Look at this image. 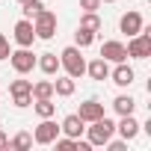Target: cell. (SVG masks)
<instances>
[{"mask_svg":"<svg viewBox=\"0 0 151 151\" xmlns=\"http://www.w3.org/2000/svg\"><path fill=\"white\" fill-rule=\"evenodd\" d=\"M104 145H107L110 151H124V148H127V142H124V139H113V136H110Z\"/></svg>","mask_w":151,"mask_h":151,"instance_id":"26","label":"cell"},{"mask_svg":"<svg viewBox=\"0 0 151 151\" xmlns=\"http://www.w3.org/2000/svg\"><path fill=\"white\" fill-rule=\"evenodd\" d=\"M80 9L83 12H98L101 9V0H80Z\"/></svg>","mask_w":151,"mask_h":151,"instance_id":"27","label":"cell"},{"mask_svg":"<svg viewBox=\"0 0 151 151\" xmlns=\"http://www.w3.org/2000/svg\"><path fill=\"white\" fill-rule=\"evenodd\" d=\"M59 65L65 68V74L74 77V80L86 74V59L80 56V47H77V45H68V47L59 53Z\"/></svg>","mask_w":151,"mask_h":151,"instance_id":"1","label":"cell"},{"mask_svg":"<svg viewBox=\"0 0 151 151\" xmlns=\"http://www.w3.org/2000/svg\"><path fill=\"white\" fill-rule=\"evenodd\" d=\"M0 95H3V89H0Z\"/></svg>","mask_w":151,"mask_h":151,"instance_id":"32","label":"cell"},{"mask_svg":"<svg viewBox=\"0 0 151 151\" xmlns=\"http://www.w3.org/2000/svg\"><path fill=\"white\" fill-rule=\"evenodd\" d=\"M30 89H33V80H24V74H21L18 80L9 83V95H24V92H30Z\"/></svg>","mask_w":151,"mask_h":151,"instance_id":"22","label":"cell"},{"mask_svg":"<svg viewBox=\"0 0 151 151\" xmlns=\"http://www.w3.org/2000/svg\"><path fill=\"white\" fill-rule=\"evenodd\" d=\"M113 110H116L119 116H133V110H136V101H133L130 95H119V98L113 101Z\"/></svg>","mask_w":151,"mask_h":151,"instance_id":"17","label":"cell"},{"mask_svg":"<svg viewBox=\"0 0 151 151\" xmlns=\"http://www.w3.org/2000/svg\"><path fill=\"white\" fill-rule=\"evenodd\" d=\"M142 24H145V21H142V15H139L136 9H130V12H124V15L119 18V30H122L127 39H130V36H136V33L142 30Z\"/></svg>","mask_w":151,"mask_h":151,"instance_id":"8","label":"cell"},{"mask_svg":"<svg viewBox=\"0 0 151 151\" xmlns=\"http://www.w3.org/2000/svg\"><path fill=\"white\" fill-rule=\"evenodd\" d=\"M86 130V122L77 116V113H71V116H65L62 119V124H59V133H65V136H71V139H80V133Z\"/></svg>","mask_w":151,"mask_h":151,"instance_id":"9","label":"cell"},{"mask_svg":"<svg viewBox=\"0 0 151 151\" xmlns=\"http://www.w3.org/2000/svg\"><path fill=\"white\" fill-rule=\"evenodd\" d=\"M77 116L89 124V122H95V119H101V116H104V104H101V101H95V98H89V101H83V104H80Z\"/></svg>","mask_w":151,"mask_h":151,"instance_id":"11","label":"cell"},{"mask_svg":"<svg viewBox=\"0 0 151 151\" xmlns=\"http://www.w3.org/2000/svg\"><path fill=\"white\" fill-rule=\"evenodd\" d=\"M80 27H86V30L98 33V30H101V18H98V12H83V18H80Z\"/></svg>","mask_w":151,"mask_h":151,"instance_id":"23","label":"cell"},{"mask_svg":"<svg viewBox=\"0 0 151 151\" xmlns=\"http://www.w3.org/2000/svg\"><path fill=\"white\" fill-rule=\"evenodd\" d=\"M12 39L18 42V47H33V42H36V33H33V21L21 18V21L15 24V30H12Z\"/></svg>","mask_w":151,"mask_h":151,"instance_id":"6","label":"cell"},{"mask_svg":"<svg viewBox=\"0 0 151 151\" xmlns=\"http://www.w3.org/2000/svg\"><path fill=\"white\" fill-rule=\"evenodd\" d=\"M33 110L39 119H50L56 113V104H53V98H33Z\"/></svg>","mask_w":151,"mask_h":151,"instance_id":"16","label":"cell"},{"mask_svg":"<svg viewBox=\"0 0 151 151\" xmlns=\"http://www.w3.org/2000/svg\"><path fill=\"white\" fill-rule=\"evenodd\" d=\"M36 65L47 74V77H50V74H59V68H62L56 53H42V56H36Z\"/></svg>","mask_w":151,"mask_h":151,"instance_id":"14","label":"cell"},{"mask_svg":"<svg viewBox=\"0 0 151 151\" xmlns=\"http://www.w3.org/2000/svg\"><path fill=\"white\" fill-rule=\"evenodd\" d=\"M30 95H33V98H53V80H39V83H33Z\"/></svg>","mask_w":151,"mask_h":151,"instance_id":"19","label":"cell"},{"mask_svg":"<svg viewBox=\"0 0 151 151\" xmlns=\"http://www.w3.org/2000/svg\"><path fill=\"white\" fill-rule=\"evenodd\" d=\"M33 33H36V39H53L56 36V15L47 6L33 18Z\"/></svg>","mask_w":151,"mask_h":151,"instance_id":"3","label":"cell"},{"mask_svg":"<svg viewBox=\"0 0 151 151\" xmlns=\"http://www.w3.org/2000/svg\"><path fill=\"white\" fill-rule=\"evenodd\" d=\"M6 148H15V151H27V148H33V133H27V130L15 133V136L9 139V145H6Z\"/></svg>","mask_w":151,"mask_h":151,"instance_id":"18","label":"cell"},{"mask_svg":"<svg viewBox=\"0 0 151 151\" xmlns=\"http://www.w3.org/2000/svg\"><path fill=\"white\" fill-rule=\"evenodd\" d=\"M86 133H89V142H92V145H104V142L116 133V122H113V119H107V116H101V119L89 122Z\"/></svg>","mask_w":151,"mask_h":151,"instance_id":"2","label":"cell"},{"mask_svg":"<svg viewBox=\"0 0 151 151\" xmlns=\"http://www.w3.org/2000/svg\"><path fill=\"white\" fill-rule=\"evenodd\" d=\"M42 9H45V3H42V0H27V3H21V15H24L27 21H33Z\"/></svg>","mask_w":151,"mask_h":151,"instance_id":"20","label":"cell"},{"mask_svg":"<svg viewBox=\"0 0 151 151\" xmlns=\"http://www.w3.org/2000/svg\"><path fill=\"white\" fill-rule=\"evenodd\" d=\"M116 133H122L124 142H133V139L139 136V122H136L133 116H122V122L116 124Z\"/></svg>","mask_w":151,"mask_h":151,"instance_id":"12","label":"cell"},{"mask_svg":"<svg viewBox=\"0 0 151 151\" xmlns=\"http://www.w3.org/2000/svg\"><path fill=\"white\" fill-rule=\"evenodd\" d=\"M56 136H59V124L50 122V119H42L33 130V142H39V145H50Z\"/></svg>","mask_w":151,"mask_h":151,"instance_id":"5","label":"cell"},{"mask_svg":"<svg viewBox=\"0 0 151 151\" xmlns=\"http://www.w3.org/2000/svg\"><path fill=\"white\" fill-rule=\"evenodd\" d=\"M56 151H74V145H77V139H71V136H56Z\"/></svg>","mask_w":151,"mask_h":151,"instance_id":"24","label":"cell"},{"mask_svg":"<svg viewBox=\"0 0 151 151\" xmlns=\"http://www.w3.org/2000/svg\"><path fill=\"white\" fill-rule=\"evenodd\" d=\"M9 53H12V50H9V39L0 33V59H9Z\"/></svg>","mask_w":151,"mask_h":151,"instance_id":"28","label":"cell"},{"mask_svg":"<svg viewBox=\"0 0 151 151\" xmlns=\"http://www.w3.org/2000/svg\"><path fill=\"white\" fill-rule=\"evenodd\" d=\"M101 3H116V0H101Z\"/></svg>","mask_w":151,"mask_h":151,"instance_id":"30","label":"cell"},{"mask_svg":"<svg viewBox=\"0 0 151 151\" xmlns=\"http://www.w3.org/2000/svg\"><path fill=\"white\" fill-rule=\"evenodd\" d=\"M86 74H89L92 80H110V62L104 56H98V59L86 62Z\"/></svg>","mask_w":151,"mask_h":151,"instance_id":"13","label":"cell"},{"mask_svg":"<svg viewBox=\"0 0 151 151\" xmlns=\"http://www.w3.org/2000/svg\"><path fill=\"white\" fill-rule=\"evenodd\" d=\"M6 145H9V136H6L3 130H0V148H6Z\"/></svg>","mask_w":151,"mask_h":151,"instance_id":"29","label":"cell"},{"mask_svg":"<svg viewBox=\"0 0 151 151\" xmlns=\"http://www.w3.org/2000/svg\"><path fill=\"white\" fill-rule=\"evenodd\" d=\"M9 62H12V68H15L18 74H30V71L36 68V53H33L30 47H18V50L9 53Z\"/></svg>","mask_w":151,"mask_h":151,"instance_id":"4","label":"cell"},{"mask_svg":"<svg viewBox=\"0 0 151 151\" xmlns=\"http://www.w3.org/2000/svg\"><path fill=\"white\" fill-rule=\"evenodd\" d=\"M110 80L116 83V86H122V89H127L133 80H136V71L127 65V62H116V68H110Z\"/></svg>","mask_w":151,"mask_h":151,"instance_id":"7","label":"cell"},{"mask_svg":"<svg viewBox=\"0 0 151 151\" xmlns=\"http://www.w3.org/2000/svg\"><path fill=\"white\" fill-rule=\"evenodd\" d=\"M101 56H104L107 62H124V59H127V47H124L122 42H104V45H101Z\"/></svg>","mask_w":151,"mask_h":151,"instance_id":"10","label":"cell"},{"mask_svg":"<svg viewBox=\"0 0 151 151\" xmlns=\"http://www.w3.org/2000/svg\"><path fill=\"white\" fill-rule=\"evenodd\" d=\"M74 89H77V83H74V77H68V74L53 80V95H59V98H71Z\"/></svg>","mask_w":151,"mask_h":151,"instance_id":"15","label":"cell"},{"mask_svg":"<svg viewBox=\"0 0 151 151\" xmlns=\"http://www.w3.org/2000/svg\"><path fill=\"white\" fill-rule=\"evenodd\" d=\"M92 42H95V33H92V30H86V27H77V33H74V45L83 50V47H89Z\"/></svg>","mask_w":151,"mask_h":151,"instance_id":"21","label":"cell"},{"mask_svg":"<svg viewBox=\"0 0 151 151\" xmlns=\"http://www.w3.org/2000/svg\"><path fill=\"white\" fill-rule=\"evenodd\" d=\"M18 3H27V0H18Z\"/></svg>","mask_w":151,"mask_h":151,"instance_id":"31","label":"cell"},{"mask_svg":"<svg viewBox=\"0 0 151 151\" xmlns=\"http://www.w3.org/2000/svg\"><path fill=\"white\" fill-rule=\"evenodd\" d=\"M12 104L24 110V107H30V104H33V95H30V92H24V95H12Z\"/></svg>","mask_w":151,"mask_h":151,"instance_id":"25","label":"cell"}]
</instances>
